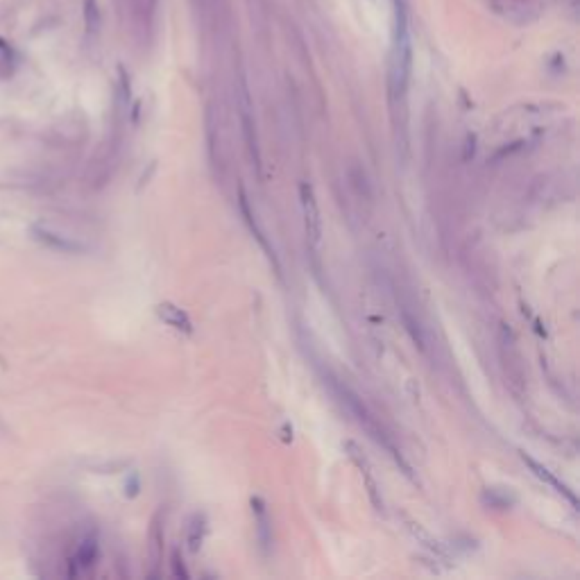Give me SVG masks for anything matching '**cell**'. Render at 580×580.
I'll use <instances>...</instances> for the list:
<instances>
[{"label":"cell","mask_w":580,"mask_h":580,"mask_svg":"<svg viewBox=\"0 0 580 580\" xmlns=\"http://www.w3.org/2000/svg\"><path fill=\"white\" fill-rule=\"evenodd\" d=\"M413 71V41L408 30V16L401 3H394L392 23V48H390V96L392 100H404Z\"/></svg>","instance_id":"obj_1"},{"label":"cell","mask_w":580,"mask_h":580,"mask_svg":"<svg viewBox=\"0 0 580 580\" xmlns=\"http://www.w3.org/2000/svg\"><path fill=\"white\" fill-rule=\"evenodd\" d=\"M299 197H301V209H304V225H306L309 241L313 247H318L322 241V220H320L318 200H315L313 186L309 181L299 184Z\"/></svg>","instance_id":"obj_2"},{"label":"cell","mask_w":580,"mask_h":580,"mask_svg":"<svg viewBox=\"0 0 580 580\" xmlns=\"http://www.w3.org/2000/svg\"><path fill=\"white\" fill-rule=\"evenodd\" d=\"M30 234H32V239H34L36 243H41V245L48 247V249H55V252L80 254V252H84V249H86L80 241L71 239V236H64V234H59V231H55V229H50V227H46V225H32Z\"/></svg>","instance_id":"obj_3"},{"label":"cell","mask_w":580,"mask_h":580,"mask_svg":"<svg viewBox=\"0 0 580 580\" xmlns=\"http://www.w3.org/2000/svg\"><path fill=\"white\" fill-rule=\"evenodd\" d=\"M524 463H526V465H529V467L533 469V474H535V476H537L539 481H544L546 485H551L553 490H556L558 494H562V496H564L566 501H569V504H571L574 508L578 506V501H576V494H574V492L569 490V487H566V485H564V483H562L560 479H556V474H551V471H549V469H546L544 465H539L537 460H533L531 456H524Z\"/></svg>","instance_id":"obj_4"},{"label":"cell","mask_w":580,"mask_h":580,"mask_svg":"<svg viewBox=\"0 0 580 580\" xmlns=\"http://www.w3.org/2000/svg\"><path fill=\"white\" fill-rule=\"evenodd\" d=\"M156 315L168 324L173 326L175 331H181V334H193V322L186 313L181 309H177L175 304H170V301H164V304L156 306Z\"/></svg>","instance_id":"obj_5"},{"label":"cell","mask_w":580,"mask_h":580,"mask_svg":"<svg viewBox=\"0 0 580 580\" xmlns=\"http://www.w3.org/2000/svg\"><path fill=\"white\" fill-rule=\"evenodd\" d=\"M96 560H98V539L96 537H84L82 544L77 546L75 558L71 560V564L84 571V569H91V566L96 564Z\"/></svg>","instance_id":"obj_6"},{"label":"cell","mask_w":580,"mask_h":580,"mask_svg":"<svg viewBox=\"0 0 580 580\" xmlns=\"http://www.w3.org/2000/svg\"><path fill=\"white\" fill-rule=\"evenodd\" d=\"M345 449L349 451V456H351L354 463L361 467L363 476H365V481H367V492H370V496H372V501H374V506L381 508V501H379V496H376V483H374L372 476H370V467H367V460H365V456L361 454L359 444H356V442H347V444H345Z\"/></svg>","instance_id":"obj_7"},{"label":"cell","mask_w":580,"mask_h":580,"mask_svg":"<svg viewBox=\"0 0 580 580\" xmlns=\"http://www.w3.org/2000/svg\"><path fill=\"white\" fill-rule=\"evenodd\" d=\"M204 531H206V526H204V517H200L197 515L195 519H193V524H191V529H189V549H191V553H197L200 551V546H202V539H204Z\"/></svg>","instance_id":"obj_8"},{"label":"cell","mask_w":580,"mask_h":580,"mask_svg":"<svg viewBox=\"0 0 580 580\" xmlns=\"http://www.w3.org/2000/svg\"><path fill=\"white\" fill-rule=\"evenodd\" d=\"M408 529H411V533L419 539L421 544H424L426 549H431L433 553H438V556H446V551H444V546L438 542V539H433L424 529H421V526H417V524H411L408 526Z\"/></svg>","instance_id":"obj_9"},{"label":"cell","mask_w":580,"mask_h":580,"mask_svg":"<svg viewBox=\"0 0 580 580\" xmlns=\"http://www.w3.org/2000/svg\"><path fill=\"white\" fill-rule=\"evenodd\" d=\"M84 16H86V28L91 32H96L98 30V25H100V19H98V5H96V0H86V9H84Z\"/></svg>","instance_id":"obj_10"},{"label":"cell","mask_w":580,"mask_h":580,"mask_svg":"<svg viewBox=\"0 0 580 580\" xmlns=\"http://www.w3.org/2000/svg\"><path fill=\"white\" fill-rule=\"evenodd\" d=\"M173 562H175V576H186V571H184V566H179V553H177V551L173 553Z\"/></svg>","instance_id":"obj_11"}]
</instances>
